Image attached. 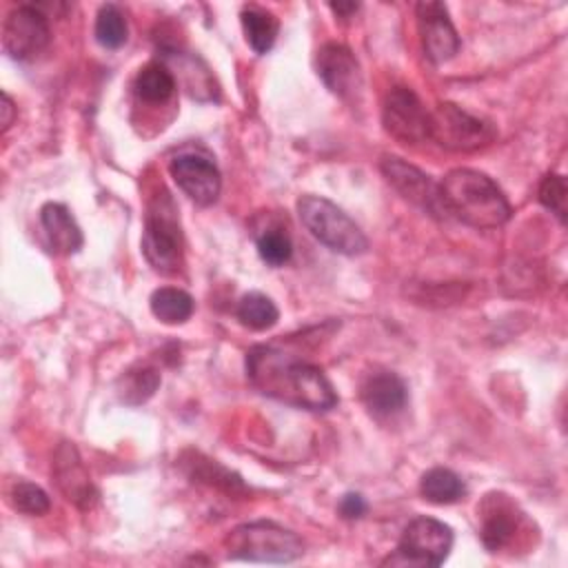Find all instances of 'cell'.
Segmentation results:
<instances>
[{
    "instance_id": "cell-1",
    "label": "cell",
    "mask_w": 568,
    "mask_h": 568,
    "mask_svg": "<svg viewBox=\"0 0 568 568\" xmlns=\"http://www.w3.org/2000/svg\"><path fill=\"white\" fill-rule=\"evenodd\" d=\"M246 375L262 395L295 408L331 410L337 404V393L320 366L271 344L246 353Z\"/></svg>"
},
{
    "instance_id": "cell-2",
    "label": "cell",
    "mask_w": 568,
    "mask_h": 568,
    "mask_svg": "<svg viewBox=\"0 0 568 568\" xmlns=\"http://www.w3.org/2000/svg\"><path fill=\"white\" fill-rule=\"evenodd\" d=\"M444 209L468 226L497 229L508 222L510 204L504 191L481 171L453 169L439 182Z\"/></svg>"
},
{
    "instance_id": "cell-3",
    "label": "cell",
    "mask_w": 568,
    "mask_h": 568,
    "mask_svg": "<svg viewBox=\"0 0 568 568\" xmlns=\"http://www.w3.org/2000/svg\"><path fill=\"white\" fill-rule=\"evenodd\" d=\"M224 546L229 559L262 564H288L304 552V541L275 521H248L235 526L226 535Z\"/></svg>"
},
{
    "instance_id": "cell-4",
    "label": "cell",
    "mask_w": 568,
    "mask_h": 568,
    "mask_svg": "<svg viewBox=\"0 0 568 568\" xmlns=\"http://www.w3.org/2000/svg\"><path fill=\"white\" fill-rule=\"evenodd\" d=\"M142 253L160 273H175L182 264V226L178 206L171 193L162 186L146 204Z\"/></svg>"
},
{
    "instance_id": "cell-5",
    "label": "cell",
    "mask_w": 568,
    "mask_h": 568,
    "mask_svg": "<svg viewBox=\"0 0 568 568\" xmlns=\"http://www.w3.org/2000/svg\"><path fill=\"white\" fill-rule=\"evenodd\" d=\"M297 215L315 240L342 255H359L368 248L364 231L331 200L322 195H302Z\"/></svg>"
},
{
    "instance_id": "cell-6",
    "label": "cell",
    "mask_w": 568,
    "mask_h": 568,
    "mask_svg": "<svg viewBox=\"0 0 568 568\" xmlns=\"http://www.w3.org/2000/svg\"><path fill=\"white\" fill-rule=\"evenodd\" d=\"M453 548V530L439 519L415 517L402 532L397 550L386 557L384 566H442Z\"/></svg>"
},
{
    "instance_id": "cell-7",
    "label": "cell",
    "mask_w": 568,
    "mask_h": 568,
    "mask_svg": "<svg viewBox=\"0 0 568 568\" xmlns=\"http://www.w3.org/2000/svg\"><path fill=\"white\" fill-rule=\"evenodd\" d=\"M430 138L448 151H477L488 146L497 131L488 120L470 115L453 102H442L430 111Z\"/></svg>"
},
{
    "instance_id": "cell-8",
    "label": "cell",
    "mask_w": 568,
    "mask_h": 568,
    "mask_svg": "<svg viewBox=\"0 0 568 568\" xmlns=\"http://www.w3.org/2000/svg\"><path fill=\"white\" fill-rule=\"evenodd\" d=\"M382 122L386 133L404 144H419L430 138V111L408 87H395L386 93Z\"/></svg>"
},
{
    "instance_id": "cell-9",
    "label": "cell",
    "mask_w": 568,
    "mask_h": 568,
    "mask_svg": "<svg viewBox=\"0 0 568 568\" xmlns=\"http://www.w3.org/2000/svg\"><path fill=\"white\" fill-rule=\"evenodd\" d=\"M47 16L31 4H20L4 18L2 47L13 60H31L49 44Z\"/></svg>"
},
{
    "instance_id": "cell-10",
    "label": "cell",
    "mask_w": 568,
    "mask_h": 568,
    "mask_svg": "<svg viewBox=\"0 0 568 568\" xmlns=\"http://www.w3.org/2000/svg\"><path fill=\"white\" fill-rule=\"evenodd\" d=\"M379 169L386 182L393 189H397L408 202H413L415 206H419L430 215H437V217L448 215L444 209L439 184L433 182L430 175H426L424 171H419L417 166L408 164L397 155H384L379 162Z\"/></svg>"
},
{
    "instance_id": "cell-11",
    "label": "cell",
    "mask_w": 568,
    "mask_h": 568,
    "mask_svg": "<svg viewBox=\"0 0 568 568\" xmlns=\"http://www.w3.org/2000/svg\"><path fill=\"white\" fill-rule=\"evenodd\" d=\"M169 173L173 182L200 206H209L217 200L222 189V175L215 162L200 153H180L171 160Z\"/></svg>"
},
{
    "instance_id": "cell-12",
    "label": "cell",
    "mask_w": 568,
    "mask_h": 568,
    "mask_svg": "<svg viewBox=\"0 0 568 568\" xmlns=\"http://www.w3.org/2000/svg\"><path fill=\"white\" fill-rule=\"evenodd\" d=\"M481 526L479 537L490 552L508 548L519 535V526L524 521V513L517 504L504 493H490L477 508Z\"/></svg>"
},
{
    "instance_id": "cell-13",
    "label": "cell",
    "mask_w": 568,
    "mask_h": 568,
    "mask_svg": "<svg viewBox=\"0 0 568 568\" xmlns=\"http://www.w3.org/2000/svg\"><path fill=\"white\" fill-rule=\"evenodd\" d=\"M317 75L326 89L342 100H353L362 91V71L353 51L339 42H326L315 55Z\"/></svg>"
},
{
    "instance_id": "cell-14",
    "label": "cell",
    "mask_w": 568,
    "mask_h": 568,
    "mask_svg": "<svg viewBox=\"0 0 568 568\" xmlns=\"http://www.w3.org/2000/svg\"><path fill=\"white\" fill-rule=\"evenodd\" d=\"M415 11L426 58L435 64L450 60L459 51V36L448 18L446 4L419 2Z\"/></svg>"
},
{
    "instance_id": "cell-15",
    "label": "cell",
    "mask_w": 568,
    "mask_h": 568,
    "mask_svg": "<svg viewBox=\"0 0 568 568\" xmlns=\"http://www.w3.org/2000/svg\"><path fill=\"white\" fill-rule=\"evenodd\" d=\"M53 477L62 495L80 508H91L98 501V490L73 444H60L53 462Z\"/></svg>"
},
{
    "instance_id": "cell-16",
    "label": "cell",
    "mask_w": 568,
    "mask_h": 568,
    "mask_svg": "<svg viewBox=\"0 0 568 568\" xmlns=\"http://www.w3.org/2000/svg\"><path fill=\"white\" fill-rule=\"evenodd\" d=\"M362 402L377 419L399 415L408 404V388L404 379L390 371L373 373L362 384Z\"/></svg>"
},
{
    "instance_id": "cell-17",
    "label": "cell",
    "mask_w": 568,
    "mask_h": 568,
    "mask_svg": "<svg viewBox=\"0 0 568 568\" xmlns=\"http://www.w3.org/2000/svg\"><path fill=\"white\" fill-rule=\"evenodd\" d=\"M40 224L55 253L71 255L82 246V231L64 204L47 202L40 209Z\"/></svg>"
},
{
    "instance_id": "cell-18",
    "label": "cell",
    "mask_w": 568,
    "mask_h": 568,
    "mask_svg": "<svg viewBox=\"0 0 568 568\" xmlns=\"http://www.w3.org/2000/svg\"><path fill=\"white\" fill-rule=\"evenodd\" d=\"M135 95L149 104H164L175 93V75L162 62L144 64L133 80Z\"/></svg>"
},
{
    "instance_id": "cell-19",
    "label": "cell",
    "mask_w": 568,
    "mask_h": 568,
    "mask_svg": "<svg viewBox=\"0 0 568 568\" xmlns=\"http://www.w3.org/2000/svg\"><path fill=\"white\" fill-rule=\"evenodd\" d=\"M151 313L164 324H184L195 308L193 297L175 286H162L151 293Z\"/></svg>"
},
{
    "instance_id": "cell-20",
    "label": "cell",
    "mask_w": 568,
    "mask_h": 568,
    "mask_svg": "<svg viewBox=\"0 0 568 568\" xmlns=\"http://www.w3.org/2000/svg\"><path fill=\"white\" fill-rule=\"evenodd\" d=\"M419 493L430 504H455V501H459L464 497L466 484L450 468L435 466V468H430V470H426L422 475Z\"/></svg>"
},
{
    "instance_id": "cell-21",
    "label": "cell",
    "mask_w": 568,
    "mask_h": 568,
    "mask_svg": "<svg viewBox=\"0 0 568 568\" xmlns=\"http://www.w3.org/2000/svg\"><path fill=\"white\" fill-rule=\"evenodd\" d=\"M158 386H160V373L153 366H142V364L126 368L118 379L120 399L131 406L146 402L158 390Z\"/></svg>"
},
{
    "instance_id": "cell-22",
    "label": "cell",
    "mask_w": 568,
    "mask_h": 568,
    "mask_svg": "<svg viewBox=\"0 0 568 568\" xmlns=\"http://www.w3.org/2000/svg\"><path fill=\"white\" fill-rule=\"evenodd\" d=\"M242 29L251 49L255 53H266L275 44L280 22L273 13L251 7L242 11Z\"/></svg>"
},
{
    "instance_id": "cell-23",
    "label": "cell",
    "mask_w": 568,
    "mask_h": 568,
    "mask_svg": "<svg viewBox=\"0 0 568 568\" xmlns=\"http://www.w3.org/2000/svg\"><path fill=\"white\" fill-rule=\"evenodd\" d=\"M235 315H237L240 324H244L246 328L266 331L277 322L280 311H277V306L273 304L271 297H266L264 293L251 291V293L242 295V300L237 302Z\"/></svg>"
},
{
    "instance_id": "cell-24",
    "label": "cell",
    "mask_w": 568,
    "mask_h": 568,
    "mask_svg": "<svg viewBox=\"0 0 568 568\" xmlns=\"http://www.w3.org/2000/svg\"><path fill=\"white\" fill-rule=\"evenodd\" d=\"M93 33H95V40L104 49H120L126 42V33H129L124 13L115 4L100 7V11L95 16Z\"/></svg>"
},
{
    "instance_id": "cell-25",
    "label": "cell",
    "mask_w": 568,
    "mask_h": 568,
    "mask_svg": "<svg viewBox=\"0 0 568 568\" xmlns=\"http://www.w3.org/2000/svg\"><path fill=\"white\" fill-rule=\"evenodd\" d=\"M9 501L16 510L24 513V515H31V517H40V515H47L49 508H51V501H49V495L31 484V481H16L9 490Z\"/></svg>"
},
{
    "instance_id": "cell-26",
    "label": "cell",
    "mask_w": 568,
    "mask_h": 568,
    "mask_svg": "<svg viewBox=\"0 0 568 568\" xmlns=\"http://www.w3.org/2000/svg\"><path fill=\"white\" fill-rule=\"evenodd\" d=\"M257 253L260 257L271 264V266H282L291 260L293 255V244L291 237L282 229H266L257 237Z\"/></svg>"
},
{
    "instance_id": "cell-27",
    "label": "cell",
    "mask_w": 568,
    "mask_h": 568,
    "mask_svg": "<svg viewBox=\"0 0 568 568\" xmlns=\"http://www.w3.org/2000/svg\"><path fill=\"white\" fill-rule=\"evenodd\" d=\"M566 195H568V186H566V178L559 173H548L541 184H539V202L550 209V213H555L559 217V222L566 220Z\"/></svg>"
},
{
    "instance_id": "cell-28",
    "label": "cell",
    "mask_w": 568,
    "mask_h": 568,
    "mask_svg": "<svg viewBox=\"0 0 568 568\" xmlns=\"http://www.w3.org/2000/svg\"><path fill=\"white\" fill-rule=\"evenodd\" d=\"M339 513H342V517H346V519H357V517H362V515L366 513V501H364V497L357 495V493H346V495L342 497V501H339Z\"/></svg>"
},
{
    "instance_id": "cell-29",
    "label": "cell",
    "mask_w": 568,
    "mask_h": 568,
    "mask_svg": "<svg viewBox=\"0 0 568 568\" xmlns=\"http://www.w3.org/2000/svg\"><path fill=\"white\" fill-rule=\"evenodd\" d=\"M2 120H0V124H2V131H7L11 124H13V118H16V106H13V100L7 95V93H2Z\"/></svg>"
},
{
    "instance_id": "cell-30",
    "label": "cell",
    "mask_w": 568,
    "mask_h": 568,
    "mask_svg": "<svg viewBox=\"0 0 568 568\" xmlns=\"http://www.w3.org/2000/svg\"><path fill=\"white\" fill-rule=\"evenodd\" d=\"M357 7H359V4H355V2H331V9H333L335 13H342V16L357 11Z\"/></svg>"
}]
</instances>
